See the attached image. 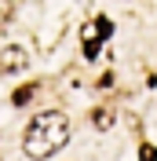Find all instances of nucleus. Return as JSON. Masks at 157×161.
<instances>
[{
    "label": "nucleus",
    "mask_w": 157,
    "mask_h": 161,
    "mask_svg": "<svg viewBox=\"0 0 157 161\" xmlns=\"http://www.w3.org/2000/svg\"><path fill=\"white\" fill-rule=\"evenodd\" d=\"M66 139H69V121H66V114L44 110V114H37V117L30 121L22 147H26L30 158H51L55 150L66 147Z\"/></svg>",
    "instance_id": "obj_1"
},
{
    "label": "nucleus",
    "mask_w": 157,
    "mask_h": 161,
    "mask_svg": "<svg viewBox=\"0 0 157 161\" xmlns=\"http://www.w3.org/2000/svg\"><path fill=\"white\" fill-rule=\"evenodd\" d=\"M110 30H113V26H110L106 19H91L88 26L80 30V40H84V55H88V59H95V55H99V44L110 37Z\"/></svg>",
    "instance_id": "obj_2"
},
{
    "label": "nucleus",
    "mask_w": 157,
    "mask_h": 161,
    "mask_svg": "<svg viewBox=\"0 0 157 161\" xmlns=\"http://www.w3.org/2000/svg\"><path fill=\"white\" fill-rule=\"evenodd\" d=\"M26 51L19 48V44H11V48H4L0 51V73H19V70H26Z\"/></svg>",
    "instance_id": "obj_3"
},
{
    "label": "nucleus",
    "mask_w": 157,
    "mask_h": 161,
    "mask_svg": "<svg viewBox=\"0 0 157 161\" xmlns=\"http://www.w3.org/2000/svg\"><path fill=\"white\" fill-rule=\"evenodd\" d=\"M33 95H37V84H22V88L15 92V95H11V103H15V106H26V103H30Z\"/></svg>",
    "instance_id": "obj_4"
},
{
    "label": "nucleus",
    "mask_w": 157,
    "mask_h": 161,
    "mask_svg": "<svg viewBox=\"0 0 157 161\" xmlns=\"http://www.w3.org/2000/svg\"><path fill=\"white\" fill-rule=\"evenodd\" d=\"M91 121H95V128H110L113 114H110V110H95V114H91Z\"/></svg>",
    "instance_id": "obj_5"
},
{
    "label": "nucleus",
    "mask_w": 157,
    "mask_h": 161,
    "mask_svg": "<svg viewBox=\"0 0 157 161\" xmlns=\"http://www.w3.org/2000/svg\"><path fill=\"white\" fill-rule=\"evenodd\" d=\"M139 161H157V150H154V147H143V158H139Z\"/></svg>",
    "instance_id": "obj_6"
}]
</instances>
